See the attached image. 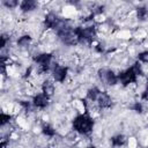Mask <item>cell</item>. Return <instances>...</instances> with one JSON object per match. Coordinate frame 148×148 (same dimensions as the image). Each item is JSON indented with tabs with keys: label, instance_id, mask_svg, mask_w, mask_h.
Returning <instances> with one entry per match:
<instances>
[{
	"label": "cell",
	"instance_id": "2e32d148",
	"mask_svg": "<svg viewBox=\"0 0 148 148\" xmlns=\"http://www.w3.org/2000/svg\"><path fill=\"white\" fill-rule=\"evenodd\" d=\"M87 148H97V147H94V146H90V147H87Z\"/></svg>",
	"mask_w": 148,
	"mask_h": 148
},
{
	"label": "cell",
	"instance_id": "277c9868",
	"mask_svg": "<svg viewBox=\"0 0 148 148\" xmlns=\"http://www.w3.org/2000/svg\"><path fill=\"white\" fill-rule=\"evenodd\" d=\"M49 99H50L49 96H46V95L43 94V92H39V94H37V95L34 97L32 103H34V105H35L36 108H38V109H44V108L47 106Z\"/></svg>",
	"mask_w": 148,
	"mask_h": 148
},
{
	"label": "cell",
	"instance_id": "8fae6325",
	"mask_svg": "<svg viewBox=\"0 0 148 148\" xmlns=\"http://www.w3.org/2000/svg\"><path fill=\"white\" fill-rule=\"evenodd\" d=\"M138 17L140 20H146L148 17V10L145 7H141L138 9Z\"/></svg>",
	"mask_w": 148,
	"mask_h": 148
},
{
	"label": "cell",
	"instance_id": "7c38bea8",
	"mask_svg": "<svg viewBox=\"0 0 148 148\" xmlns=\"http://www.w3.org/2000/svg\"><path fill=\"white\" fill-rule=\"evenodd\" d=\"M29 42H30V37L29 36H23V37H21L20 39H18V44L20 45H22V46H27L28 44H29Z\"/></svg>",
	"mask_w": 148,
	"mask_h": 148
},
{
	"label": "cell",
	"instance_id": "8992f818",
	"mask_svg": "<svg viewBox=\"0 0 148 148\" xmlns=\"http://www.w3.org/2000/svg\"><path fill=\"white\" fill-rule=\"evenodd\" d=\"M95 103H96L99 108H109V106L111 105V98H110V96H109L106 92L101 91L99 95H98V97L96 98Z\"/></svg>",
	"mask_w": 148,
	"mask_h": 148
},
{
	"label": "cell",
	"instance_id": "3957f363",
	"mask_svg": "<svg viewBox=\"0 0 148 148\" xmlns=\"http://www.w3.org/2000/svg\"><path fill=\"white\" fill-rule=\"evenodd\" d=\"M51 60H52V56L49 53H42L35 58V62L37 64V67L40 72H46L50 69Z\"/></svg>",
	"mask_w": 148,
	"mask_h": 148
},
{
	"label": "cell",
	"instance_id": "5bb4252c",
	"mask_svg": "<svg viewBox=\"0 0 148 148\" xmlns=\"http://www.w3.org/2000/svg\"><path fill=\"white\" fill-rule=\"evenodd\" d=\"M7 7H9V8H12V7H16L18 3H17V1H5L3 2Z\"/></svg>",
	"mask_w": 148,
	"mask_h": 148
},
{
	"label": "cell",
	"instance_id": "5b68a950",
	"mask_svg": "<svg viewBox=\"0 0 148 148\" xmlns=\"http://www.w3.org/2000/svg\"><path fill=\"white\" fill-rule=\"evenodd\" d=\"M52 73H53V77H54L56 81H58V82H62V81H65L66 75H67V67L57 65V66H54Z\"/></svg>",
	"mask_w": 148,
	"mask_h": 148
},
{
	"label": "cell",
	"instance_id": "7a4b0ae2",
	"mask_svg": "<svg viewBox=\"0 0 148 148\" xmlns=\"http://www.w3.org/2000/svg\"><path fill=\"white\" fill-rule=\"evenodd\" d=\"M141 74V68H140V65L139 64H135L133 65L132 67L127 68L126 71L121 72L119 75H118V81H120L124 86H127V84H131L133 82L136 81L138 76Z\"/></svg>",
	"mask_w": 148,
	"mask_h": 148
},
{
	"label": "cell",
	"instance_id": "9c48e42d",
	"mask_svg": "<svg viewBox=\"0 0 148 148\" xmlns=\"http://www.w3.org/2000/svg\"><path fill=\"white\" fill-rule=\"evenodd\" d=\"M125 141H126V139H125V136L121 135V134H118V135H116V136H113V138L111 139V143H112L114 147H120V146H123V145L125 143Z\"/></svg>",
	"mask_w": 148,
	"mask_h": 148
},
{
	"label": "cell",
	"instance_id": "ba28073f",
	"mask_svg": "<svg viewBox=\"0 0 148 148\" xmlns=\"http://www.w3.org/2000/svg\"><path fill=\"white\" fill-rule=\"evenodd\" d=\"M21 9L24 10V12H30L32 9L36 8V2L35 1H31V0H28V1H23L21 2Z\"/></svg>",
	"mask_w": 148,
	"mask_h": 148
},
{
	"label": "cell",
	"instance_id": "30bf717a",
	"mask_svg": "<svg viewBox=\"0 0 148 148\" xmlns=\"http://www.w3.org/2000/svg\"><path fill=\"white\" fill-rule=\"evenodd\" d=\"M43 133L45 134V135H47V136H53L54 135V130H53V127L52 126H50V125H44L43 126Z\"/></svg>",
	"mask_w": 148,
	"mask_h": 148
},
{
	"label": "cell",
	"instance_id": "52a82bcc",
	"mask_svg": "<svg viewBox=\"0 0 148 148\" xmlns=\"http://www.w3.org/2000/svg\"><path fill=\"white\" fill-rule=\"evenodd\" d=\"M42 90H43V91H42L43 94H45L46 96L51 97V95L54 92V86H53L52 82H50V81H45V82L43 83Z\"/></svg>",
	"mask_w": 148,
	"mask_h": 148
},
{
	"label": "cell",
	"instance_id": "4fadbf2b",
	"mask_svg": "<svg viewBox=\"0 0 148 148\" xmlns=\"http://www.w3.org/2000/svg\"><path fill=\"white\" fill-rule=\"evenodd\" d=\"M138 59H139L141 62H148V51L141 52V53L138 56Z\"/></svg>",
	"mask_w": 148,
	"mask_h": 148
},
{
	"label": "cell",
	"instance_id": "9a60e30c",
	"mask_svg": "<svg viewBox=\"0 0 148 148\" xmlns=\"http://www.w3.org/2000/svg\"><path fill=\"white\" fill-rule=\"evenodd\" d=\"M142 97H143V99L148 101V80H147V83H146V90H145V92H143Z\"/></svg>",
	"mask_w": 148,
	"mask_h": 148
},
{
	"label": "cell",
	"instance_id": "6da1fadb",
	"mask_svg": "<svg viewBox=\"0 0 148 148\" xmlns=\"http://www.w3.org/2000/svg\"><path fill=\"white\" fill-rule=\"evenodd\" d=\"M74 130L80 134H89L94 127V120L87 114H79L73 120Z\"/></svg>",
	"mask_w": 148,
	"mask_h": 148
}]
</instances>
